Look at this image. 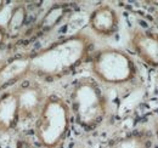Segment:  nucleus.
Listing matches in <instances>:
<instances>
[{"label": "nucleus", "mask_w": 158, "mask_h": 148, "mask_svg": "<svg viewBox=\"0 0 158 148\" xmlns=\"http://www.w3.org/2000/svg\"><path fill=\"white\" fill-rule=\"evenodd\" d=\"M131 46L145 63L158 68V34L136 32L131 38Z\"/></svg>", "instance_id": "obj_6"}, {"label": "nucleus", "mask_w": 158, "mask_h": 148, "mask_svg": "<svg viewBox=\"0 0 158 148\" xmlns=\"http://www.w3.org/2000/svg\"><path fill=\"white\" fill-rule=\"evenodd\" d=\"M72 112L79 125L94 129L107 114V100L99 85L90 78L78 80L71 93Z\"/></svg>", "instance_id": "obj_3"}, {"label": "nucleus", "mask_w": 158, "mask_h": 148, "mask_svg": "<svg viewBox=\"0 0 158 148\" xmlns=\"http://www.w3.org/2000/svg\"><path fill=\"white\" fill-rule=\"evenodd\" d=\"M63 12H64V9H63L62 6L52 7V9L45 15V17L43 18V22H41L43 27L50 28V27L55 26V24L59 22V19L63 16Z\"/></svg>", "instance_id": "obj_12"}, {"label": "nucleus", "mask_w": 158, "mask_h": 148, "mask_svg": "<svg viewBox=\"0 0 158 148\" xmlns=\"http://www.w3.org/2000/svg\"><path fill=\"white\" fill-rule=\"evenodd\" d=\"M89 24L93 32L98 35L111 37L118 31V14L113 7L108 5H101L91 12L89 17Z\"/></svg>", "instance_id": "obj_5"}, {"label": "nucleus", "mask_w": 158, "mask_h": 148, "mask_svg": "<svg viewBox=\"0 0 158 148\" xmlns=\"http://www.w3.org/2000/svg\"><path fill=\"white\" fill-rule=\"evenodd\" d=\"M2 4H4V1H2V0H0V9H2V6H4Z\"/></svg>", "instance_id": "obj_15"}, {"label": "nucleus", "mask_w": 158, "mask_h": 148, "mask_svg": "<svg viewBox=\"0 0 158 148\" xmlns=\"http://www.w3.org/2000/svg\"><path fill=\"white\" fill-rule=\"evenodd\" d=\"M29 71V56L20 57L10 61L0 68V90L9 85L11 81L20 79L21 76L28 74Z\"/></svg>", "instance_id": "obj_9"}, {"label": "nucleus", "mask_w": 158, "mask_h": 148, "mask_svg": "<svg viewBox=\"0 0 158 148\" xmlns=\"http://www.w3.org/2000/svg\"><path fill=\"white\" fill-rule=\"evenodd\" d=\"M107 148H152V142L146 134L135 132L113 141Z\"/></svg>", "instance_id": "obj_10"}, {"label": "nucleus", "mask_w": 158, "mask_h": 148, "mask_svg": "<svg viewBox=\"0 0 158 148\" xmlns=\"http://www.w3.org/2000/svg\"><path fill=\"white\" fill-rule=\"evenodd\" d=\"M93 72L105 84L123 85L136 78L138 68L127 52L118 49H103L93 61Z\"/></svg>", "instance_id": "obj_4"}, {"label": "nucleus", "mask_w": 158, "mask_h": 148, "mask_svg": "<svg viewBox=\"0 0 158 148\" xmlns=\"http://www.w3.org/2000/svg\"><path fill=\"white\" fill-rule=\"evenodd\" d=\"M26 18V9L23 6H16L15 9H12L11 12V17L9 19V23L6 26L7 32L10 34H15L20 31V28L22 27L23 22Z\"/></svg>", "instance_id": "obj_11"}, {"label": "nucleus", "mask_w": 158, "mask_h": 148, "mask_svg": "<svg viewBox=\"0 0 158 148\" xmlns=\"http://www.w3.org/2000/svg\"><path fill=\"white\" fill-rule=\"evenodd\" d=\"M19 117L17 93H6L0 98V132H6L12 129Z\"/></svg>", "instance_id": "obj_7"}, {"label": "nucleus", "mask_w": 158, "mask_h": 148, "mask_svg": "<svg viewBox=\"0 0 158 148\" xmlns=\"http://www.w3.org/2000/svg\"><path fill=\"white\" fill-rule=\"evenodd\" d=\"M4 37H5V31H4V28L0 26V45H1L2 40H4Z\"/></svg>", "instance_id": "obj_13"}, {"label": "nucleus", "mask_w": 158, "mask_h": 148, "mask_svg": "<svg viewBox=\"0 0 158 148\" xmlns=\"http://www.w3.org/2000/svg\"><path fill=\"white\" fill-rule=\"evenodd\" d=\"M16 93L19 98V114L21 118L32 117L34 113L38 115L45 100L43 98V95L39 90L34 88H27Z\"/></svg>", "instance_id": "obj_8"}, {"label": "nucleus", "mask_w": 158, "mask_h": 148, "mask_svg": "<svg viewBox=\"0 0 158 148\" xmlns=\"http://www.w3.org/2000/svg\"><path fill=\"white\" fill-rule=\"evenodd\" d=\"M71 109L60 97L50 96L37 115L35 136L44 148H57L63 142L69 129Z\"/></svg>", "instance_id": "obj_2"}, {"label": "nucleus", "mask_w": 158, "mask_h": 148, "mask_svg": "<svg viewBox=\"0 0 158 148\" xmlns=\"http://www.w3.org/2000/svg\"><path fill=\"white\" fill-rule=\"evenodd\" d=\"M19 148H31V147H29V146H28L27 143H22V145H21V146Z\"/></svg>", "instance_id": "obj_14"}, {"label": "nucleus", "mask_w": 158, "mask_h": 148, "mask_svg": "<svg viewBox=\"0 0 158 148\" xmlns=\"http://www.w3.org/2000/svg\"><path fill=\"white\" fill-rule=\"evenodd\" d=\"M90 38L83 33L68 37L29 56L28 74L57 78L79 66L89 54Z\"/></svg>", "instance_id": "obj_1"}, {"label": "nucleus", "mask_w": 158, "mask_h": 148, "mask_svg": "<svg viewBox=\"0 0 158 148\" xmlns=\"http://www.w3.org/2000/svg\"><path fill=\"white\" fill-rule=\"evenodd\" d=\"M156 130H157V136H158V124H157V129Z\"/></svg>", "instance_id": "obj_16"}]
</instances>
